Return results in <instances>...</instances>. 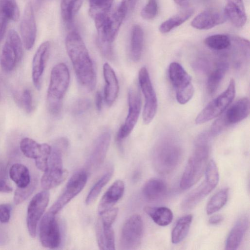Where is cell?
<instances>
[{
    "instance_id": "obj_53",
    "label": "cell",
    "mask_w": 250,
    "mask_h": 250,
    "mask_svg": "<svg viewBox=\"0 0 250 250\" xmlns=\"http://www.w3.org/2000/svg\"></svg>"
},
{
    "instance_id": "obj_5",
    "label": "cell",
    "mask_w": 250,
    "mask_h": 250,
    "mask_svg": "<svg viewBox=\"0 0 250 250\" xmlns=\"http://www.w3.org/2000/svg\"><path fill=\"white\" fill-rule=\"evenodd\" d=\"M70 82V74L67 65L62 62L56 64L52 69L47 92V108L54 117L61 115L62 102Z\"/></svg>"
},
{
    "instance_id": "obj_21",
    "label": "cell",
    "mask_w": 250,
    "mask_h": 250,
    "mask_svg": "<svg viewBox=\"0 0 250 250\" xmlns=\"http://www.w3.org/2000/svg\"><path fill=\"white\" fill-rule=\"evenodd\" d=\"M226 19L224 13L207 10L197 15L191 22V25L197 29L207 30L223 23Z\"/></svg>"
},
{
    "instance_id": "obj_7",
    "label": "cell",
    "mask_w": 250,
    "mask_h": 250,
    "mask_svg": "<svg viewBox=\"0 0 250 250\" xmlns=\"http://www.w3.org/2000/svg\"><path fill=\"white\" fill-rule=\"evenodd\" d=\"M219 179L218 168L211 160L206 168L204 181L185 198L181 204L182 209L187 211L194 208L216 187Z\"/></svg>"
},
{
    "instance_id": "obj_36",
    "label": "cell",
    "mask_w": 250,
    "mask_h": 250,
    "mask_svg": "<svg viewBox=\"0 0 250 250\" xmlns=\"http://www.w3.org/2000/svg\"><path fill=\"white\" fill-rule=\"evenodd\" d=\"M20 147L26 157L35 159L41 153L43 144H39L33 139L26 137L21 140Z\"/></svg>"
},
{
    "instance_id": "obj_41",
    "label": "cell",
    "mask_w": 250,
    "mask_h": 250,
    "mask_svg": "<svg viewBox=\"0 0 250 250\" xmlns=\"http://www.w3.org/2000/svg\"><path fill=\"white\" fill-rule=\"evenodd\" d=\"M37 185V180L33 179L29 185L24 188H18L15 191L14 202L16 205H19L26 200L33 192Z\"/></svg>"
},
{
    "instance_id": "obj_39",
    "label": "cell",
    "mask_w": 250,
    "mask_h": 250,
    "mask_svg": "<svg viewBox=\"0 0 250 250\" xmlns=\"http://www.w3.org/2000/svg\"><path fill=\"white\" fill-rule=\"evenodd\" d=\"M114 0H89V14L93 19L97 15L108 12Z\"/></svg>"
},
{
    "instance_id": "obj_23",
    "label": "cell",
    "mask_w": 250,
    "mask_h": 250,
    "mask_svg": "<svg viewBox=\"0 0 250 250\" xmlns=\"http://www.w3.org/2000/svg\"><path fill=\"white\" fill-rule=\"evenodd\" d=\"M112 224L98 218L96 226L97 243L102 250H115V236Z\"/></svg>"
},
{
    "instance_id": "obj_27",
    "label": "cell",
    "mask_w": 250,
    "mask_h": 250,
    "mask_svg": "<svg viewBox=\"0 0 250 250\" xmlns=\"http://www.w3.org/2000/svg\"><path fill=\"white\" fill-rule=\"evenodd\" d=\"M165 182L158 178L148 180L144 185L142 193L144 196L149 201H156L162 198L167 192Z\"/></svg>"
},
{
    "instance_id": "obj_50",
    "label": "cell",
    "mask_w": 250,
    "mask_h": 250,
    "mask_svg": "<svg viewBox=\"0 0 250 250\" xmlns=\"http://www.w3.org/2000/svg\"><path fill=\"white\" fill-rule=\"evenodd\" d=\"M223 220V217L221 215H215L211 216L208 220V222L211 225H216L221 223Z\"/></svg>"
},
{
    "instance_id": "obj_42",
    "label": "cell",
    "mask_w": 250,
    "mask_h": 250,
    "mask_svg": "<svg viewBox=\"0 0 250 250\" xmlns=\"http://www.w3.org/2000/svg\"><path fill=\"white\" fill-rule=\"evenodd\" d=\"M51 150V146L47 144L43 143V147L41 153L35 159L37 167L43 172L47 169Z\"/></svg>"
},
{
    "instance_id": "obj_16",
    "label": "cell",
    "mask_w": 250,
    "mask_h": 250,
    "mask_svg": "<svg viewBox=\"0 0 250 250\" xmlns=\"http://www.w3.org/2000/svg\"><path fill=\"white\" fill-rule=\"evenodd\" d=\"M87 181V174L85 171L80 170L73 174L68 180L62 193L51 207L49 211L57 214L83 190Z\"/></svg>"
},
{
    "instance_id": "obj_11",
    "label": "cell",
    "mask_w": 250,
    "mask_h": 250,
    "mask_svg": "<svg viewBox=\"0 0 250 250\" xmlns=\"http://www.w3.org/2000/svg\"><path fill=\"white\" fill-rule=\"evenodd\" d=\"M144 233V224L141 217L137 214L129 216L124 222L120 235L121 249L132 250L141 245Z\"/></svg>"
},
{
    "instance_id": "obj_15",
    "label": "cell",
    "mask_w": 250,
    "mask_h": 250,
    "mask_svg": "<svg viewBox=\"0 0 250 250\" xmlns=\"http://www.w3.org/2000/svg\"><path fill=\"white\" fill-rule=\"evenodd\" d=\"M128 111L124 124L117 134V141L120 144L135 127L141 112V100L139 90L136 86L130 88L128 93Z\"/></svg>"
},
{
    "instance_id": "obj_32",
    "label": "cell",
    "mask_w": 250,
    "mask_h": 250,
    "mask_svg": "<svg viewBox=\"0 0 250 250\" xmlns=\"http://www.w3.org/2000/svg\"><path fill=\"white\" fill-rule=\"evenodd\" d=\"M192 216L190 214L184 216L177 221L171 232V242L178 244L187 236L192 222Z\"/></svg>"
},
{
    "instance_id": "obj_25",
    "label": "cell",
    "mask_w": 250,
    "mask_h": 250,
    "mask_svg": "<svg viewBox=\"0 0 250 250\" xmlns=\"http://www.w3.org/2000/svg\"><path fill=\"white\" fill-rule=\"evenodd\" d=\"M103 74L105 82L104 99L106 104L111 106L118 97L119 83L114 70L108 63L103 65Z\"/></svg>"
},
{
    "instance_id": "obj_30",
    "label": "cell",
    "mask_w": 250,
    "mask_h": 250,
    "mask_svg": "<svg viewBox=\"0 0 250 250\" xmlns=\"http://www.w3.org/2000/svg\"><path fill=\"white\" fill-rule=\"evenodd\" d=\"M229 68V64L225 62L217 63L210 73L207 82V90L208 94H213L218 89Z\"/></svg>"
},
{
    "instance_id": "obj_29",
    "label": "cell",
    "mask_w": 250,
    "mask_h": 250,
    "mask_svg": "<svg viewBox=\"0 0 250 250\" xmlns=\"http://www.w3.org/2000/svg\"><path fill=\"white\" fill-rule=\"evenodd\" d=\"M144 42V32L138 24L133 26L131 33L130 54L134 62L139 61L141 58Z\"/></svg>"
},
{
    "instance_id": "obj_19",
    "label": "cell",
    "mask_w": 250,
    "mask_h": 250,
    "mask_svg": "<svg viewBox=\"0 0 250 250\" xmlns=\"http://www.w3.org/2000/svg\"><path fill=\"white\" fill-rule=\"evenodd\" d=\"M20 31L23 45L30 50L34 46L36 38L37 28L34 13L31 2L27 3L20 24Z\"/></svg>"
},
{
    "instance_id": "obj_17",
    "label": "cell",
    "mask_w": 250,
    "mask_h": 250,
    "mask_svg": "<svg viewBox=\"0 0 250 250\" xmlns=\"http://www.w3.org/2000/svg\"><path fill=\"white\" fill-rule=\"evenodd\" d=\"M49 196L47 190L42 191L36 194L28 205L26 223L29 234L32 238L36 236L39 221L48 205Z\"/></svg>"
},
{
    "instance_id": "obj_9",
    "label": "cell",
    "mask_w": 250,
    "mask_h": 250,
    "mask_svg": "<svg viewBox=\"0 0 250 250\" xmlns=\"http://www.w3.org/2000/svg\"><path fill=\"white\" fill-rule=\"evenodd\" d=\"M235 94V81L231 79L227 89L210 101L199 113L195 119V123L202 124L222 114L232 102Z\"/></svg>"
},
{
    "instance_id": "obj_8",
    "label": "cell",
    "mask_w": 250,
    "mask_h": 250,
    "mask_svg": "<svg viewBox=\"0 0 250 250\" xmlns=\"http://www.w3.org/2000/svg\"><path fill=\"white\" fill-rule=\"evenodd\" d=\"M168 75L175 89L177 102L181 104H186L192 98L194 92L191 76L180 63L176 62H172L169 64Z\"/></svg>"
},
{
    "instance_id": "obj_31",
    "label": "cell",
    "mask_w": 250,
    "mask_h": 250,
    "mask_svg": "<svg viewBox=\"0 0 250 250\" xmlns=\"http://www.w3.org/2000/svg\"><path fill=\"white\" fill-rule=\"evenodd\" d=\"M194 11L193 9L188 8L172 16L160 25V32L163 34L169 32L189 19L193 14Z\"/></svg>"
},
{
    "instance_id": "obj_44",
    "label": "cell",
    "mask_w": 250,
    "mask_h": 250,
    "mask_svg": "<svg viewBox=\"0 0 250 250\" xmlns=\"http://www.w3.org/2000/svg\"><path fill=\"white\" fill-rule=\"evenodd\" d=\"M91 103L87 98H80L72 104L71 112L75 115H79L86 112L90 108Z\"/></svg>"
},
{
    "instance_id": "obj_12",
    "label": "cell",
    "mask_w": 250,
    "mask_h": 250,
    "mask_svg": "<svg viewBox=\"0 0 250 250\" xmlns=\"http://www.w3.org/2000/svg\"><path fill=\"white\" fill-rule=\"evenodd\" d=\"M249 113V98L244 97L240 99L232 104L222 116L215 121L209 133L211 136L218 133L224 127L241 122L247 118Z\"/></svg>"
},
{
    "instance_id": "obj_3",
    "label": "cell",
    "mask_w": 250,
    "mask_h": 250,
    "mask_svg": "<svg viewBox=\"0 0 250 250\" xmlns=\"http://www.w3.org/2000/svg\"><path fill=\"white\" fill-rule=\"evenodd\" d=\"M209 133H203L197 139L194 151L186 166L180 182V187L187 189L196 184L207 166L209 152Z\"/></svg>"
},
{
    "instance_id": "obj_47",
    "label": "cell",
    "mask_w": 250,
    "mask_h": 250,
    "mask_svg": "<svg viewBox=\"0 0 250 250\" xmlns=\"http://www.w3.org/2000/svg\"><path fill=\"white\" fill-rule=\"evenodd\" d=\"M11 206L8 204L0 205V222L2 223L8 222L10 218Z\"/></svg>"
},
{
    "instance_id": "obj_26",
    "label": "cell",
    "mask_w": 250,
    "mask_h": 250,
    "mask_svg": "<svg viewBox=\"0 0 250 250\" xmlns=\"http://www.w3.org/2000/svg\"><path fill=\"white\" fill-rule=\"evenodd\" d=\"M249 227L247 216H242L231 229L225 243V249L228 250L237 249L241 244Z\"/></svg>"
},
{
    "instance_id": "obj_51",
    "label": "cell",
    "mask_w": 250,
    "mask_h": 250,
    "mask_svg": "<svg viewBox=\"0 0 250 250\" xmlns=\"http://www.w3.org/2000/svg\"><path fill=\"white\" fill-rule=\"evenodd\" d=\"M175 3L181 7H185L187 6L189 0H173Z\"/></svg>"
},
{
    "instance_id": "obj_14",
    "label": "cell",
    "mask_w": 250,
    "mask_h": 250,
    "mask_svg": "<svg viewBox=\"0 0 250 250\" xmlns=\"http://www.w3.org/2000/svg\"><path fill=\"white\" fill-rule=\"evenodd\" d=\"M39 237L42 245L45 248L54 249L61 243V234L56 214L48 211L39 225Z\"/></svg>"
},
{
    "instance_id": "obj_40",
    "label": "cell",
    "mask_w": 250,
    "mask_h": 250,
    "mask_svg": "<svg viewBox=\"0 0 250 250\" xmlns=\"http://www.w3.org/2000/svg\"><path fill=\"white\" fill-rule=\"evenodd\" d=\"M0 9L8 20H18L20 11L15 0H0Z\"/></svg>"
},
{
    "instance_id": "obj_2",
    "label": "cell",
    "mask_w": 250,
    "mask_h": 250,
    "mask_svg": "<svg viewBox=\"0 0 250 250\" xmlns=\"http://www.w3.org/2000/svg\"><path fill=\"white\" fill-rule=\"evenodd\" d=\"M128 9L126 2L122 0L114 8L93 18L98 32L97 44L100 50H106L112 46Z\"/></svg>"
},
{
    "instance_id": "obj_35",
    "label": "cell",
    "mask_w": 250,
    "mask_h": 250,
    "mask_svg": "<svg viewBox=\"0 0 250 250\" xmlns=\"http://www.w3.org/2000/svg\"><path fill=\"white\" fill-rule=\"evenodd\" d=\"M83 0H62L61 15L66 22L72 21L74 17L80 9Z\"/></svg>"
},
{
    "instance_id": "obj_38",
    "label": "cell",
    "mask_w": 250,
    "mask_h": 250,
    "mask_svg": "<svg viewBox=\"0 0 250 250\" xmlns=\"http://www.w3.org/2000/svg\"><path fill=\"white\" fill-rule=\"evenodd\" d=\"M113 173L112 168L108 170L92 187L85 199L87 205L93 203L98 197L103 188L110 179Z\"/></svg>"
},
{
    "instance_id": "obj_13",
    "label": "cell",
    "mask_w": 250,
    "mask_h": 250,
    "mask_svg": "<svg viewBox=\"0 0 250 250\" xmlns=\"http://www.w3.org/2000/svg\"><path fill=\"white\" fill-rule=\"evenodd\" d=\"M138 79L145 101L143 112V122L145 124H148L152 121L157 112L158 103L156 94L146 67L140 69Z\"/></svg>"
},
{
    "instance_id": "obj_18",
    "label": "cell",
    "mask_w": 250,
    "mask_h": 250,
    "mask_svg": "<svg viewBox=\"0 0 250 250\" xmlns=\"http://www.w3.org/2000/svg\"><path fill=\"white\" fill-rule=\"evenodd\" d=\"M50 52L49 41L42 42L36 51L32 62V79L35 87L40 90L42 86L43 74Z\"/></svg>"
},
{
    "instance_id": "obj_48",
    "label": "cell",
    "mask_w": 250,
    "mask_h": 250,
    "mask_svg": "<svg viewBox=\"0 0 250 250\" xmlns=\"http://www.w3.org/2000/svg\"><path fill=\"white\" fill-rule=\"evenodd\" d=\"M8 20V19L0 9V42L4 36Z\"/></svg>"
},
{
    "instance_id": "obj_43",
    "label": "cell",
    "mask_w": 250,
    "mask_h": 250,
    "mask_svg": "<svg viewBox=\"0 0 250 250\" xmlns=\"http://www.w3.org/2000/svg\"><path fill=\"white\" fill-rule=\"evenodd\" d=\"M158 13V4L156 0H148L141 12L142 17L147 20L154 19Z\"/></svg>"
},
{
    "instance_id": "obj_34",
    "label": "cell",
    "mask_w": 250,
    "mask_h": 250,
    "mask_svg": "<svg viewBox=\"0 0 250 250\" xmlns=\"http://www.w3.org/2000/svg\"><path fill=\"white\" fill-rule=\"evenodd\" d=\"M229 196V189L223 188L216 192L208 201L206 212L212 214L221 209L226 204Z\"/></svg>"
},
{
    "instance_id": "obj_33",
    "label": "cell",
    "mask_w": 250,
    "mask_h": 250,
    "mask_svg": "<svg viewBox=\"0 0 250 250\" xmlns=\"http://www.w3.org/2000/svg\"><path fill=\"white\" fill-rule=\"evenodd\" d=\"M9 176L18 188L27 186L31 181L28 169L21 164L13 165L9 169Z\"/></svg>"
},
{
    "instance_id": "obj_49",
    "label": "cell",
    "mask_w": 250,
    "mask_h": 250,
    "mask_svg": "<svg viewBox=\"0 0 250 250\" xmlns=\"http://www.w3.org/2000/svg\"><path fill=\"white\" fill-rule=\"evenodd\" d=\"M95 104L98 111H101L103 107V96L100 91L95 94Z\"/></svg>"
},
{
    "instance_id": "obj_1",
    "label": "cell",
    "mask_w": 250,
    "mask_h": 250,
    "mask_svg": "<svg viewBox=\"0 0 250 250\" xmlns=\"http://www.w3.org/2000/svg\"><path fill=\"white\" fill-rule=\"evenodd\" d=\"M65 47L79 83L88 90L96 86V78L92 60L81 36L75 31L68 33Z\"/></svg>"
},
{
    "instance_id": "obj_37",
    "label": "cell",
    "mask_w": 250,
    "mask_h": 250,
    "mask_svg": "<svg viewBox=\"0 0 250 250\" xmlns=\"http://www.w3.org/2000/svg\"><path fill=\"white\" fill-rule=\"evenodd\" d=\"M205 43L210 49L220 51L226 49L230 46L231 40L227 35L218 34L207 37L205 40Z\"/></svg>"
},
{
    "instance_id": "obj_20",
    "label": "cell",
    "mask_w": 250,
    "mask_h": 250,
    "mask_svg": "<svg viewBox=\"0 0 250 250\" xmlns=\"http://www.w3.org/2000/svg\"><path fill=\"white\" fill-rule=\"evenodd\" d=\"M110 138V133L104 131L96 140L86 164L89 170L97 169L103 163L109 146Z\"/></svg>"
},
{
    "instance_id": "obj_10",
    "label": "cell",
    "mask_w": 250,
    "mask_h": 250,
    "mask_svg": "<svg viewBox=\"0 0 250 250\" xmlns=\"http://www.w3.org/2000/svg\"><path fill=\"white\" fill-rule=\"evenodd\" d=\"M23 56V44L18 33L13 29L7 34L3 46L0 64L2 69L6 72L12 71L21 61Z\"/></svg>"
},
{
    "instance_id": "obj_46",
    "label": "cell",
    "mask_w": 250,
    "mask_h": 250,
    "mask_svg": "<svg viewBox=\"0 0 250 250\" xmlns=\"http://www.w3.org/2000/svg\"><path fill=\"white\" fill-rule=\"evenodd\" d=\"M5 176L4 166L0 162V192L9 193L12 191V188L7 183Z\"/></svg>"
},
{
    "instance_id": "obj_45",
    "label": "cell",
    "mask_w": 250,
    "mask_h": 250,
    "mask_svg": "<svg viewBox=\"0 0 250 250\" xmlns=\"http://www.w3.org/2000/svg\"><path fill=\"white\" fill-rule=\"evenodd\" d=\"M20 104L22 105L27 113L32 112L33 109L32 96L29 89H25L22 93Z\"/></svg>"
},
{
    "instance_id": "obj_24",
    "label": "cell",
    "mask_w": 250,
    "mask_h": 250,
    "mask_svg": "<svg viewBox=\"0 0 250 250\" xmlns=\"http://www.w3.org/2000/svg\"><path fill=\"white\" fill-rule=\"evenodd\" d=\"M224 14L227 19L237 27H243L247 21V15L242 0H225Z\"/></svg>"
},
{
    "instance_id": "obj_22",
    "label": "cell",
    "mask_w": 250,
    "mask_h": 250,
    "mask_svg": "<svg viewBox=\"0 0 250 250\" xmlns=\"http://www.w3.org/2000/svg\"><path fill=\"white\" fill-rule=\"evenodd\" d=\"M125 184L123 181L118 180L114 182L107 189L99 203V214L113 208L123 196Z\"/></svg>"
},
{
    "instance_id": "obj_4",
    "label": "cell",
    "mask_w": 250,
    "mask_h": 250,
    "mask_svg": "<svg viewBox=\"0 0 250 250\" xmlns=\"http://www.w3.org/2000/svg\"><path fill=\"white\" fill-rule=\"evenodd\" d=\"M182 157L181 146L175 138L165 137L160 140L153 150L152 160L155 170L161 174L172 172Z\"/></svg>"
},
{
    "instance_id": "obj_54",
    "label": "cell",
    "mask_w": 250,
    "mask_h": 250,
    "mask_svg": "<svg viewBox=\"0 0 250 250\" xmlns=\"http://www.w3.org/2000/svg\"></svg>"
},
{
    "instance_id": "obj_28",
    "label": "cell",
    "mask_w": 250,
    "mask_h": 250,
    "mask_svg": "<svg viewBox=\"0 0 250 250\" xmlns=\"http://www.w3.org/2000/svg\"><path fill=\"white\" fill-rule=\"evenodd\" d=\"M144 211L160 226H167L173 220V215L172 211L166 207L146 206L145 207Z\"/></svg>"
},
{
    "instance_id": "obj_6",
    "label": "cell",
    "mask_w": 250,
    "mask_h": 250,
    "mask_svg": "<svg viewBox=\"0 0 250 250\" xmlns=\"http://www.w3.org/2000/svg\"><path fill=\"white\" fill-rule=\"evenodd\" d=\"M67 148L66 145L60 140H56L51 147L47 167L41 180L44 190L58 186L67 178L68 172L63 167L62 156Z\"/></svg>"
},
{
    "instance_id": "obj_52",
    "label": "cell",
    "mask_w": 250,
    "mask_h": 250,
    "mask_svg": "<svg viewBox=\"0 0 250 250\" xmlns=\"http://www.w3.org/2000/svg\"><path fill=\"white\" fill-rule=\"evenodd\" d=\"M132 0L133 1H136V0Z\"/></svg>"
}]
</instances>
